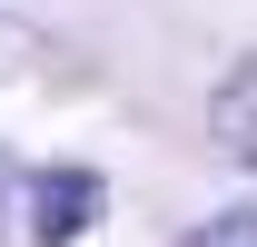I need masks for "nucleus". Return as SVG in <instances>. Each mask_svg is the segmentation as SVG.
I'll return each instance as SVG.
<instances>
[{
  "instance_id": "f257e3e1",
  "label": "nucleus",
  "mask_w": 257,
  "mask_h": 247,
  "mask_svg": "<svg viewBox=\"0 0 257 247\" xmlns=\"http://www.w3.org/2000/svg\"><path fill=\"white\" fill-rule=\"evenodd\" d=\"M89 217H99V178H89V168H40V178H30V237L40 247L89 237Z\"/></svg>"
},
{
  "instance_id": "f03ea898",
  "label": "nucleus",
  "mask_w": 257,
  "mask_h": 247,
  "mask_svg": "<svg viewBox=\"0 0 257 247\" xmlns=\"http://www.w3.org/2000/svg\"><path fill=\"white\" fill-rule=\"evenodd\" d=\"M208 129H218V149L237 158V168H257V50L208 89Z\"/></svg>"
},
{
  "instance_id": "7ed1b4c3",
  "label": "nucleus",
  "mask_w": 257,
  "mask_h": 247,
  "mask_svg": "<svg viewBox=\"0 0 257 247\" xmlns=\"http://www.w3.org/2000/svg\"><path fill=\"white\" fill-rule=\"evenodd\" d=\"M178 247H257V198H247V208H218L208 227H188Z\"/></svg>"
},
{
  "instance_id": "20e7f679",
  "label": "nucleus",
  "mask_w": 257,
  "mask_h": 247,
  "mask_svg": "<svg viewBox=\"0 0 257 247\" xmlns=\"http://www.w3.org/2000/svg\"><path fill=\"white\" fill-rule=\"evenodd\" d=\"M0 227H10V158H0Z\"/></svg>"
}]
</instances>
